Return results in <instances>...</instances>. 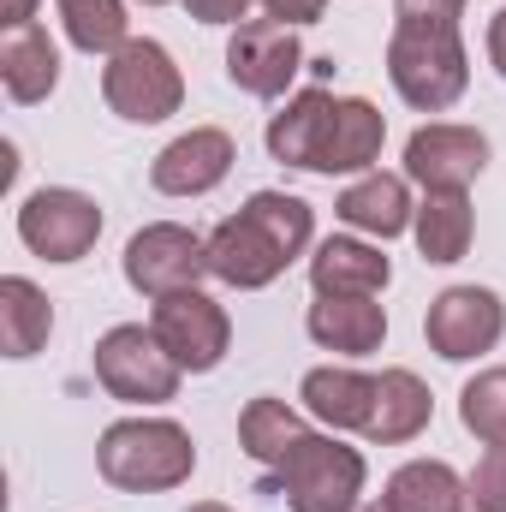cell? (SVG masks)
<instances>
[{
  "instance_id": "12",
  "label": "cell",
  "mask_w": 506,
  "mask_h": 512,
  "mask_svg": "<svg viewBox=\"0 0 506 512\" xmlns=\"http://www.w3.org/2000/svg\"><path fill=\"white\" fill-rule=\"evenodd\" d=\"M423 334L429 346L447 358V364H465L477 352H495V340L506 334V304L489 286H447L429 316H423Z\"/></svg>"
},
{
  "instance_id": "7",
  "label": "cell",
  "mask_w": 506,
  "mask_h": 512,
  "mask_svg": "<svg viewBox=\"0 0 506 512\" xmlns=\"http://www.w3.org/2000/svg\"><path fill=\"white\" fill-rule=\"evenodd\" d=\"M179 364H173V352L155 340V328H108L102 340H96V382L108 387L114 399H126V405H167L173 393H179Z\"/></svg>"
},
{
  "instance_id": "4",
  "label": "cell",
  "mask_w": 506,
  "mask_h": 512,
  "mask_svg": "<svg viewBox=\"0 0 506 512\" xmlns=\"http://www.w3.org/2000/svg\"><path fill=\"white\" fill-rule=\"evenodd\" d=\"M387 78L417 114H441L465 96L471 60L459 42V24H393L387 36Z\"/></svg>"
},
{
  "instance_id": "8",
  "label": "cell",
  "mask_w": 506,
  "mask_h": 512,
  "mask_svg": "<svg viewBox=\"0 0 506 512\" xmlns=\"http://www.w3.org/2000/svg\"><path fill=\"white\" fill-rule=\"evenodd\" d=\"M18 239L36 256H48V262H78V256H90V245L102 239V209H96V197H84V191L48 185V191L24 197V209H18Z\"/></svg>"
},
{
  "instance_id": "25",
  "label": "cell",
  "mask_w": 506,
  "mask_h": 512,
  "mask_svg": "<svg viewBox=\"0 0 506 512\" xmlns=\"http://www.w3.org/2000/svg\"><path fill=\"white\" fill-rule=\"evenodd\" d=\"M60 18H66L72 48H84V54H120L131 42L126 0H60Z\"/></svg>"
},
{
  "instance_id": "17",
  "label": "cell",
  "mask_w": 506,
  "mask_h": 512,
  "mask_svg": "<svg viewBox=\"0 0 506 512\" xmlns=\"http://www.w3.org/2000/svg\"><path fill=\"white\" fill-rule=\"evenodd\" d=\"M471 507V483H459L453 465L441 459H411L387 477L376 512H465Z\"/></svg>"
},
{
  "instance_id": "26",
  "label": "cell",
  "mask_w": 506,
  "mask_h": 512,
  "mask_svg": "<svg viewBox=\"0 0 506 512\" xmlns=\"http://www.w3.org/2000/svg\"><path fill=\"white\" fill-rule=\"evenodd\" d=\"M459 423L477 441L506 447V370H483V376L465 382V393H459Z\"/></svg>"
},
{
  "instance_id": "31",
  "label": "cell",
  "mask_w": 506,
  "mask_h": 512,
  "mask_svg": "<svg viewBox=\"0 0 506 512\" xmlns=\"http://www.w3.org/2000/svg\"><path fill=\"white\" fill-rule=\"evenodd\" d=\"M489 60H495V72L506 78V6L489 18Z\"/></svg>"
},
{
  "instance_id": "6",
  "label": "cell",
  "mask_w": 506,
  "mask_h": 512,
  "mask_svg": "<svg viewBox=\"0 0 506 512\" xmlns=\"http://www.w3.org/2000/svg\"><path fill=\"white\" fill-rule=\"evenodd\" d=\"M102 96L108 108L131 120V126H155L167 114H179L185 102V78L173 66V54L161 42H126L120 54H108V72H102Z\"/></svg>"
},
{
  "instance_id": "3",
  "label": "cell",
  "mask_w": 506,
  "mask_h": 512,
  "mask_svg": "<svg viewBox=\"0 0 506 512\" xmlns=\"http://www.w3.org/2000/svg\"><path fill=\"white\" fill-rule=\"evenodd\" d=\"M96 465L126 495H161V489H179L197 471V447L167 417H126V423L102 429Z\"/></svg>"
},
{
  "instance_id": "16",
  "label": "cell",
  "mask_w": 506,
  "mask_h": 512,
  "mask_svg": "<svg viewBox=\"0 0 506 512\" xmlns=\"http://www.w3.org/2000/svg\"><path fill=\"white\" fill-rule=\"evenodd\" d=\"M334 215H340L346 227H358V233H376V239H399V233L417 221L411 191H405V179H399V173H364L358 185H346V191H340Z\"/></svg>"
},
{
  "instance_id": "14",
  "label": "cell",
  "mask_w": 506,
  "mask_h": 512,
  "mask_svg": "<svg viewBox=\"0 0 506 512\" xmlns=\"http://www.w3.org/2000/svg\"><path fill=\"white\" fill-rule=\"evenodd\" d=\"M233 137L221 126H197L185 131V137H173L161 155H155V167H149V179H155V191H167V197H203V191H215L227 173H233Z\"/></svg>"
},
{
  "instance_id": "10",
  "label": "cell",
  "mask_w": 506,
  "mask_h": 512,
  "mask_svg": "<svg viewBox=\"0 0 506 512\" xmlns=\"http://www.w3.org/2000/svg\"><path fill=\"white\" fill-rule=\"evenodd\" d=\"M298 72H304V48H298L292 24H280V18H245V24H233L227 78L245 96H286V84Z\"/></svg>"
},
{
  "instance_id": "24",
  "label": "cell",
  "mask_w": 506,
  "mask_h": 512,
  "mask_svg": "<svg viewBox=\"0 0 506 512\" xmlns=\"http://www.w3.org/2000/svg\"><path fill=\"white\" fill-rule=\"evenodd\" d=\"M304 435H310V429H304V417H298L286 399H251L245 417H239V441H245V453H251L256 465H268V471H280Z\"/></svg>"
},
{
  "instance_id": "20",
  "label": "cell",
  "mask_w": 506,
  "mask_h": 512,
  "mask_svg": "<svg viewBox=\"0 0 506 512\" xmlns=\"http://www.w3.org/2000/svg\"><path fill=\"white\" fill-rule=\"evenodd\" d=\"M429 411H435L429 387L417 382L411 370H387V376H376V405H370L364 435L381 441V447L411 441V435H423V429H429Z\"/></svg>"
},
{
  "instance_id": "1",
  "label": "cell",
  "mask_w": 506,
  "mask_h": 512,
  "mask_svg": "<svg viewBox=\"0 0 506 512\" xmlns=\"http://www.w3.org/2000/svg\"><path fill=\"white\" fill-rule=\"evenodd\" d=\"M387 143V120L364 96H328L322 84L292 96L268 120V155L304 173H364Z\"/></svg>"
},
{
  "instance_id": "13",
  "label": "cell",
  "mask_w": 506,
  "mask_h": 512,
  "mask_svg": "<svg viewBox=\"0 0 506 512\" xmlns=\"http://www.w3.org/2000/svg\"><path fill=\"white\" fill-rule=\"evenodd\" d=\"M489 167V137L477 126H423L405 143V173L423 191H465Z\"/></svg>"
},
{
  "instance_id": "27",
  "label": "cell",
  "mask_w": 506,
  "mask_h": 512,
  "mask_svg": "<svg viewBox=\"0 0 506 512\" xmlns=\"http://www.w3.org/2000/svg\"><path fill=\"white\" fill-rule=\"evenodd\" d=\"M471 507L477 512H506V447H489L477 477H471Z\"/></svg>"
},
{
  "instance_id": "22",
  "label": "cell",
  "mask_w": 506,
  "mask_h": 512,
  "mask_svg": "<svg viewBox=\"0 0 506 512\" xmlns=\"http://www.w3.org/2000/svg\"><path fill=\"white\" fill-rule=\"evenodd\" d=\"M471 227L477 221H471L465 191H429L417 203V221H411L423 262H459V256L471 251Z\"/></svg>"
},
{
  "instance_id": "28",
  "label": "cell",
  "mask_w": 506,
  "mask_h": 512,
  "mask_svg": "<svg viewBox=\"0 0 506 512\" xmlns=\"http://www.w3.org/2000/svg\"><path fill=\"white\" fill-rule=\"evenodd\" d=\"M393 18L399 24H459L465 0H393Z\"/></svg>"
},
{
  "instance_id": "19",
  "label": "cell",
  "mask_w": 506,
  "mask_h": 512,
  "mask_svg": "<svg viewBox=\"0 0 506 512\" xmlns=\"http://www.w3.org/2000/svg\"><path fill=\"white\" fill-rule=\"evenodd\" d=\"M0 78H6V96L24 102V108L42 102L60 84V54H54V42H48L42 24L6 30V42H0Z\"/></svg>"
},
{
  "instance_id": "11",
  "label": "cell",
  "mask_w": 506,
  "mask_h": 512,
  "mask_svg": "<svg viewBox=\"0 0 506 512\" xmlns=\"http://www.w3.org/2000/svg\"><path fill=\"white\" fill-rule=\"evenodd\" d=\"M203 274H209V239H197L191 227L155 221L126 245V280L137 292H149V298L191 292Z\"/></svg>"
},
{
  "instance_id": "5",
  "label": "cell",
  "mask_w": 506,
  "mask_h": 512,
  "mask_svg": "<svg viewBox=\"0 0 506 512\" xmlns=\"http://www.w3.org/2000/svg\"><path fill=\"white\" fill-rule=\"evenodd\" d=\"M274 477L292 512H352L364 495V453L334 435H304Z\"/></svg>"
},
{
  "instance_id": "30",
  "label": "cell",
  "mask_w": 506,
  "mask_h": 512,
  "mask_svg": "<svg viewBox=\"0 0 506 512\" xmlns=\"http://www.w3.org/2000/svg\"><path fill=\"white\" fill-rule=\"evenodd\" d=\"M262 6H268V18H280V24H316L328 0H262Z\"/></svg>"
},
{
  "instance_id": "32",
  "label": "cell",
  "mask_w": 506,
  "mask_h": 512,
  "mask_svg": "<svg viewBox=\"0 0 506 512\" xmlns=\"http://www.w3.org/2000/svg\"><path fill=\"white\" fill-rule=\"evenodd\" d=\"M30 12H36V0H0V24H6V30L30 24Z\"/></svg>"
},
{
  "instance_id": "34",
  "label": "cell",
  "mask_w": 506,
  "mask_h": 512,
  "mask_svg": "<svg viewBox=\"0 0 506 512\" xmlns=\"http://www.w3.org/2000/svg\"><path fill=\"white\" fill-rule=\"evenodd\" d=\"M143 6H161V0H143Z\"/></svg>"
},
{
  "instance_id": "18",
  "label": "cell",
  "mask_w": 506,
  "mask_h": 512,
  "mask_svg": "<svg viewBox=\"0 0 506 512\" xmlns=\"http://www.w3.org/2000/svg\"><path fill=\"white\" fill-rule=\"evenodd\" d=\"M310 340L346 358H364L387 340V310L376 298H316L310 304Z\"/></svg>"
},
{
  "instance_id": "29",
  "label": "cell",
  "mask_w": 506,
  "mask_h": 512,
  "mask_svg": "<svg viewBox=\"0 0 506 512\" xmlns=\"http://www.w3.org/2000/svg\"><path fill=\"white\" fill-rule=\"evenodd\" d=\"M191 6V18H203V24H239L245 12H251V0H185Z\"/></svg>"
},
{
  "instance_id": "23",
  "label": "cell",
  "mask_w": 506,
  "mask_h": 512,
  "mask_svg": "<svg viewBox=\"0 0 506 512\" xmlns=\"http://www.w3.org/2000/svg\"><path fill=\"white\" fill-rule=\"evenodd\" d=\"M48 328H54V304H48L24 274H6V280H0V346H6V358L42 352Z\"/></svg>"
},
{
  "instance_id": "9",
  "label": "cell",
  "mask_w": 506,
  "mask_h": 512,
  "mask_svg": "<svg viewBox=\"0 0 506 512\" xmlns=\"http://www.w3.org/2000/svg\"><path fill=\"white\" fill-rule=\"evenodd\" d=\"M155 340L173 352V364L179 370H191V376H203V370H215L221 358H227V340H233V322H227V310L209 298V292H167V298H155Z\"/></svg>"
},
{
  "instance_id": "15",
  "label": "cell",
  "mask_w": 506,
  "mask_h": 512,
  "mask_svg": "<svg viewBox=\"0 0 506 512\" xmlns=\"http://www.w3.org/2000/svg\"><path fill=\"white\" fill-rule=\"evenodd\" d=\"M387 280H393V262L376 245H364V239H328L310 256L316 298H376Z\"/></svg>"
},
{
  "instance_id": "21",
  "label": "cell",
  "mask_w": 506,
  "mask_h": 512,
  "mask_svg": "<svg viewBox=\"0 0 506 512\" xmlns=\"http://www.w3.org/2000/svg\"><path fill=\"white\" fill-rule=\"evenodd\" d=\"M376 405V376L358 370H310L304 376V411L322 417L328 429H364Z\"/></svg>"
},
{
  "instance_id": "33",
  "label": "cell",
  "mask_w": 506,
  "mask_h": 512,
  "mask_svg": "<svg viewBox=\"0 0 506 512\" xmlns=\"http://www.w3.org/2000/svg\"><path fill=\"white\" fill-rule=\"evenodd\" d=\"M191 512H227V507H221V501H197Z\"/></svg>"
},
{
  "instance_id": "2",
  "label": "cell",
  "mask_w": 506,
  "mask_h": 512,
  "mask_svg": "<svg viewBox=\"0 0 506 512\" xmlns=\"http://www.w3.org/2000/svg\"><path fill=\"white\" fill-rule=\"evenodd\" d=\"M310 233H316V215L304 197L256 191L239 215H227L209 233V274H221L239 292H256L286 274V262L310 245Z\"/></svg>"
}]
</instances>
